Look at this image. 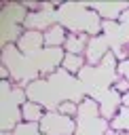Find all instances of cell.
Masks as SVG:
<instances>
[{
	"label": "cell",
	"instance_id": "1",
	"mask_svg": "<svg viewBox=\"0 0 129 135\" xmlns=\"http://www.w3.org/2000/svg\"><path fill=\"white\" fill-rule=\"evenodd\" d=\"M38 127H40L42 135H74V131H76V122L70 116L59 114L57 110L44 112V116L38 122Z\"/></svg>",
	"mask_w": 129,
	"mask_h": 135
},
{
	"label": "cell",
	"instance_id": "2",
	"mask_svg": "<svg viewBox=\"0 0 129 135\" xmlns=\"http://www.w3.org/2000/svg\"><path fill=\"white\" fill-rule=\"evenodd\" d=\"M15 46L19 49V53L34 57V55L40 53L42 46H44L42 32H38V30H27V32H23V34L17 38V44H15Z\"/></svg>",
	"mask_w": 129,
	"mask_h": 135
},
{
	"label": "cell",
	"instance_id": "3",
	"mask_svg": "<svg viewBox=\"0 0 129 135\" xmlns=\"http://www.w3.org/2000/svg\"><path fill=\"white\" fill-rule=\"evenodd\" d=\"M42 38H44V49H61L68 40V32L61 23H51L42 32Z\"/></svg>",
	"mask_w": 129,
	"mask_h": 135
},
{
	"label": "cell",
	"instance_id": "4",
	"mask_svg": "<svg viewBox=\"0 0 129 135\" xmlns=\"http://www.w3.org/2000/svg\"><path fill=\"white\" fill-rule=\"evenodd\" d=\"M108 53H110V51H108L106 40H104L102 36H91V38H89V44H87V61H89L91 65L97 68Z\"/></svg>",
	"mask_w": 129,
	"mask_h": 135
},
{
	"label": "cell",
	"instance_id": "5",
	"mask_svg": "<svg viewBox=\"0 0 129 135\" xmlns=\"http://www.w3.org/2000/svg\"><path fill=\"white\" fill-rule=\"evenodd\" d=\"M104 21H114V19H121L123 13L129 11V2H104V4H93L91 6Z\"/></svg>",
	"mask_w": 129,
	"mask_h": 135
},
{
	"label": "cell",
	"instance_id": "6",
	"mask_svg": "<svg viewBox=\"0 0 129 135\" xmlns=\"http://www.w3.org/2000/svg\"><path fill=\"white\" fill-rule=\"evenodd\" d=\"M87 44H89V36L87 34L72 32V34H68V40L63 44V51L66 53H72V55H82V53H87Z\"/></svg>",
	"mask_w": 129,
	"mask_h": 135
},
{
	"label": "cell",
	"instance_id": "7",
	"mask_svg": "<svg viewBox=\"0 0 129 135\" xmlns=\"http://www.w3.org/2000/svg\"><path fill=\"white\" fill-rule=\"evenodd\" d=\"M85 57L82 55H72V53H66L63 55V61H61V70L68 72L70 76H80V72L85 70Z\"/></svg>",
	"mask_w": 129,
	"mask_h": 135
},
{
	"label": "cell",
	"instance_id": "8",
	"mask_svg": "<svg viewBox=\"0 0 129 135\" xmlns=\"http://www.w3.org/2000/svg\"><path fill=\"white\" fill-rule=\"evenodd\" d=\"M42 116H44V112H42V105L40 103H36V101H25L23 105H21V120L23 122H40L42 120Z\"/></svg>",
	"mask_w": 129,
	"mask_h": 135
},
{
	"label": "cell",
	"instance_id": "9",
	"mask_svg": "<svg viewBox=\"0 0 129 135\" xmlns=\"http://www.w3.org/2000/svg\"><path fill=\"white\" fill-rule=\"evenodd\" d=\"M110 127H112V131H125V133H129V108H121L116 112V116L110 120Z\"/></svg>",
	"mask_w": 129,
	"mask_h": 135
},
{
	"label": "cell",
	"instance_id": "10",
	"mask_svg": "<svg viewBox=\"0 0 129 135\" xmlns=\"http://www.w3.org/2000/svg\"><path fill=\"white\" fill-rule=\"evenodd\" d=\"M78 103H76V99H66V101H59V105H57V112L59 114H63V116H76L78 114Z\"/></svg>",
	"mask_w": 129,
	"mask_h": 135
},
{
	"label": "cell",
	"instance_id": "11",
	"mask_svg": "<svg viewBox=\"0 0 129 135\" xmlns=\"http://www.w3.org/2000/svg\"><path fill=\"white\" fill-rule=\"evenodd\" d=\"M112 89H114V91L123 97L125 93H129V82H127L123 76H116V78H114V86H112Z\"/></svg>",
	"mask_w": 129,
	"mask_h": 135
},
{
	"label": "cell",
	"instance_id": "12",
	"mask_svg": "<svg viewBox=\"0 0 129 135\" xmlns=\"http://www.w3.org/2000/svg\"><path fill=\"white\" fill-rule=\"evenodd\" d=\"M118 76H123L127 82H129V59H125V61H118Z\"/></svg>",
	"mask_w": 129,
	"mask_h": 135
},
{
	"label": "cell",
	"instance_id": "13",
	"mask_svg": "<svg viewBox=\"0 0 129 135\" xmlns=\"http://www.w3.org/2000/svg\"><path fill=\"white\" fill-rule=\"evenodd\" d=\"M0 74H2V78L6 80V78H8V68H6V65H2V70H0Z\"/></svg>",
	"mask_w": 129,
	"mask_h": 135
},
{
	"label": "cell",
	"instance_id": "14",
	"mask_svg": "<svg viewBox=\"0 0 129 135\" xmlns=\"http://www.w3.org/2000/svg\"><path fill=\"white\" fill-rule=\"evenodd\" d=\"M106 135H129V133H125V131H108Z\"/></svg>",
	"mask_w": 129,
	"mask_h": 135
}]
</instances>
